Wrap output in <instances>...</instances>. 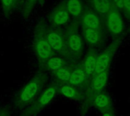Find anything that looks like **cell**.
Returning <instances> with one entry per match:
<instances>
[{
	"mask_svg": "<svg viewBox=\"0 0 130 116\" xmlns=\"http://www.w3.org/2000/svg\"><path fill=\"white\" fill-rule=\"evenodd\" d=\"M68 9L72 14L77 16L82 11V6L78 0H69L68 2Z\"/></svg>",
	"mask_w": 130,
	"mask_h": 116,
	"instance_id": "obj_7",
	"label": "cell"
},
{
	"mask_svg": "<svg viewBox=\"0 0 130 116\" xmlns=\"http://www.w3.org/2000/svg\"><path fill=\"white\" fill-rule=\"evenodd\" d=\"M106 81H107V75L105 73L102 72L98 77H96L95 79L94 80L93 87L95 90H99L104 87Z\"/></svg>",
	"mask_w": 130,
	"mask_h": 116,
	"instance_id": "obj_8",
	"label": "cell"
},
{
	"mask_svg": "<svg viewBox=\"0 0 130 116\" xmlns=\"http://www.w3.org/2000/svg\"><path fill=\"white\" fill-rule=\"evenodd\" d=\"M0 116H10L8 111L5 108L0 109Z\"/></svg>",
	"mask_w": 130,
	"mask_h": 116,
	"instance_id": "obj_20",
	"label": "cell"
},
{
	"mask_svg": "<svg viewBox=\"0 0 130 116\" xmlns=\"http://www.w3.org/2000/svg\"><path fill=\"white\" fill-rule=\"evenodd\" d=\"M61 92H62V93L64 96H67V97H70V98L74 97L75 95V90H74L72 87H68V86H64V87H62V89H61Z\"/></svg>",
	"mask_w": 130,
	"mask_h": 116,
	"instance_id": "obj_19",
	"label": "cell"
},
{
	"mask_svg": "<svg viewBox=\"0 0 130 116\" xmlns=\"http://www.w3.org/2000/svg\"><path fill=\"white\" fill-rule=\"evenodd\" d=\"M115 2L116 4L117 5L118 7L120 8H123L124 4H123V0H115Z\"/></svg>",
	"mask_w": 130,
	"mask_h": 116,
	"instance_id": "obj_22",
	"label": "cell"
},
{
	"mask_svg": "<svg viewBox=\"0 0 130 116\" xmlns=\"http://www.w3.org/2000/svg\"><path fill=\"white\" fill-rule=\"evenodd\" d=\"M43 80L40 76L32 78L21 90L15 100V107L23 109L31 103L39 93Z\"/></svg>",
	"mask_w": 130,
	"mask_h": 116,
	"instance_id": "obj_1",
	"label": "cell"
},
{
	"mask_svg": "<svg viewBox=\"0 0 130 116\" xmlns=\"http://www.w3.org/2000/svg\"><path fill=\"white\" fill-rule=\"evenodd\" d=\"M36 52L40 59L45 60L51 55V47L48 42L40 40L36 45Z\"/></svg>",
	"mask_w": 130,
	"mask_h": 116,
	"instance_id": "obj_3",
	"label": "cell"
},
{
	"mask_svg": "<svg viewBox=\"0 0 130 116\" xmlns=\"http://www.w3.org/2000/svg\"><path fill=\"white\" fill-rule=\"evenodd\" d=\"M95 66H96V59L92 56L88 57L85 63V69L87 72L88 74H92L95 70Z\"/></svg>",
	"mask_w": 130,
	"mask_h": 116,
	"instance_id": "obj_14",
	"label": "cell"
},
{
	"mask_svg": "<svg viewBox=\"0 0 130 116\" xmlns=\"http://www.w3.org/2000/svg\"><path fill=\"white\" fill-rule=\"evenodd\" d=\"M85 78V74L81 70L75 71L70 76L69 81L72 84H78L83 81Z\"/></svg>",
	"mask_w": 130,
	"mask_h": 116,
	"instance_id": "obj_9",
	"label": "cell"
},
{
	"mask_svg": "<svg viewBox=\"0 0 130 116\" xmlns=\"http://www.w3.org/2000/svg\"><path fill=\"white\" fill-rule=\"evenodd\" d=\"M96 105L100 108H104L107 106L108 104V99L104 95H99L97 96L95 100Z\"/></svg>",
	"mask_w": 130,
	"mask_h": 116,
	"instance_id": "obj_17",
	"label": "cell"
},
{
	"mask_svg": "<svg viewBox=\"0 0 130 116\" xmlns=\"http://www.w3.org/2000/svg\"><path fill=\"white\" fill-rule=\"evenodd\" d=\"M85 22L86 25L88 26L91 29H96L99 24L98 17L94 14H88L85 17Z\"/></svg>",
	"mask_w": 130,
	"mask_h": 116,
	"instance_id": "obj_10",
	"label": "cell"
},
{
	"mask_svg": "<svg viewBox=\"0 0 130 116\" xmlns=\"http://www.w3.org/2000/svg\"><path fill=\"white\" fill-rule=\"evenodd\" d=\"M123 4L126 8L130 11V0H123Z\"/></svg>",
	"mask_w": 130,
	"mask_h": 116,
	"instance_id": "obj_23",
	"label": "cell"
},
{
	"mask_svg": "<svg viewBox=\"0 0 130 116\" xmlns=\"http://www.w3.org/2000/svg\"><path fill=\"white\" fill-rule=\"evenodd\" d=\"M86 38L90 43H94L98 41V33L94 29H91V28L87 29L86 30Z\"/></svg>",
	"mask_w": 130,
	"mask_h": 116,
	"instance_id": "obj_16",
	"label": "cell"
},
{
	"mask_svg": "<svg viewBox=\"0 0 130 116\" xmlns=\"http://www.w3.org/2000/svg\"><path fill=\"white\" fill-rule=\"evenodd\" d=\"M96 9L102 13L107 12L109 9L108 0H94Z\"/></svg>",
	"mask_w": 130,
	"mask_h": 116,
	"instance_id": "obj_11",
	"label": "cell"
},
{
	"mask_svg": "<svg viewBox=\"0 0 130 116\" xmlns=\"http://www.w3.org/2000/svg\"><path fill=\"white\" fill-rule=\"evenodd\" d=\"M56 93V90L54 87L47 88L39 97V99L34 103L29 105L24 112L22 113L23 116H33L37 113L40 110H41L43 107H45L49 103L53 100Z\"/></svg>",
	"mask_w": 130,
	"mask_h": 116,
	"instance_id": "obj_2",
	"label": "cell"
},
{
	"mask_svg": "<svg viewBox=\"0 0 130 116\" xmlns=\"http://www.w3.org/2000/svg\"><path fill=\"white\" fill-rule=\"evenodd\" d=\"M104 116H110V115H109V114H107H107H104Z\"/></svg>",
	"mask_w": 130,
	"mask_h": 116,
	"instance_id": "obj_24",
	"label": "cell"
},
{
	"mask_svg": "<svg viewBox=\"0 0 130 116\" xmlns=\"http://www.w3.org/2000/svg\"><path fill=\"white\" fill-rule=\"evenodd\" d=\"M69 45L71 46V48L75 50V51H78L81 49L82 47V41L80 40V38L75 35L72 36L70 37L69 40Z\"/></svg>",
	"mask_w": 130,
	"mask_h": 116,
	"instance_id": "obj_13",
	"label": "cell"
},
{
	"mask_svg": "<svg viewBox=\"0 0 130 116\" xmlns=\"http://www.w3.org/2000/svg\"><path fill=\"white\" fill-rule=\"evenodd\" d=\"M2 3H3L4 7L9 8V7L11 6V5L12 4L13 0H2Z\"/></svg>",
	"mask_w": 130,
	"mask_h": 116,
	"instance_id": "obj_21",
	"label": "cell"
},
{
	"mask_svg": "<svg viewBox=\"0 0 130 116\" xmlns=\"http://www.w3.org/2000/svg\"><path fill=\"white\" fill-rule=\"evenodd\" d=\"M108 24L110 29L114 33H119L121 32L123 29V23L120 15L117 13H111L109 19H108Z\"/></svg>",
	"mask_w": 130,
	"mask_h": 116,
	"instance_id": "obj_4",
	"label": "cell"
},
{
	"mask_svg": "<svg viewBox=\"0 0 130 116\" xmlns=\"http://www.w3.org/2000/svg\"><path fill=\"white\" fill-rule=\"evenodd\" d=\"M62 65V59L59 58H52L48 61V66L50 69L57 71L58 69L60 68V67Z\"/></svg>",
	"mask_w": 130,
	"mask_h": 116,
	"instance_id": "obj_15",
	"label": "cell"
},
{
	"mask_svg": "<svg viewBox=\"0 0 130 116\" xmlns=\"http://www.w3.org/2000/svg\"><path fill=\"white\" fill-rule=\"evenodd\" d=\"M109 63V57L106 55L100 56L98 60H96L95 71L98 74H101L105 71Z\"/></svg>",
	"mask_w": 130,
	"mask_h": 116,
	"instance_id": "obj_6",
	"label": "cell"
},
{
	"mask_svg": "<svg viewBox=\"0 0 130 116\" xmlns=\"http://www.w3.org/2000/svg\"><path fill=\"white\" fill-rule=\"evenodd\" d=\"M47 40H48V43L50 44L52 49L58 50L62 48V39L57 33H51L50 34H49L47 37Z\"/></svg>",
	"mask_w": 130,
	"mask_h": 116,
	"instance_id": "obj_5",
	"label": "cell"
},
{
	"mask_svg": "<svg viewBox=\"0 0 130 116\" xmlns=\"http://www.w3.org/2000/svg\"><path fill=\"white\" fill-rule=\"evenodd\" d=\"M71 74L66 69H58L56 71V77L62 81H68L70 78Z\"/></svg>",
	"mask_w": 130,
	"mask_h": 116,
	"instance_id": "obj_18",
	"label": "cell"
},
{
	"mask_svg": "<svg viewBox=\"0 0 130 116\" xmlns=\"http://www.w3.org/2000/svg\"><path fill=\"white\" fill-rule=\"evenodd\" d=\"M68 19H69V15L67 12L65 11H61L54 16V22L57 24H64L68 21Z\"/></svg>",
	"mask_w": 130,
	"mask_h": 116,
	"instance_id": "obj_12",
	"label": "cell"
}]
</instances>
